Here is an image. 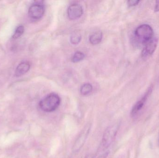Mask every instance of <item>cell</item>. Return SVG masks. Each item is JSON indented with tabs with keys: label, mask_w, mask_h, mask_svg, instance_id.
Returning a JSON list of instances; mask_svg holds the SVG:
<instances>
[{
	"label": "cell",
	"mask_w": 159,
	"mask_h": 158,
	"mask_svg": "<svg viewBox=\"0 0 159 158\" xmlns=\"http://www.w3.org/2000/svg\"><path fill=\"white\" fill-rule=\"evenodd\" d=\"M158 40L157 38L154 37L150 41L145 44L144 47L142 52V56L146 58L150 56L154 53L157 46Z\"/></svg>",
	"instance_id": "ba28073f"
},
{
	"label": "cell",
	"mask_w": 159,
	"mask_h": 158,
	"mask_svg": "<svg viewBox=\"0 0 159 158\" xmlns=\"http://www.w3.org/2000/svg\"><path fill=\"white\" fill-rule=\"evenodd\" d=\"M85 58V55L84 53L81 52H76L72 57L71 61L73 63H78L83 60Z\"/></svg>",
	"instance_id": "7c38bea8"
},
{
	"label": "cell",
	"mask_w": 159,
	"mask_h": 158,
	"mask_svg": "<svg viewBox=\"0 0 159 158\" xmlns=\"http://www.w3.org/2000/svg\"><path fill=\"white\" fill-rule=\"evenodd\" d=\"M108 154H109V152L106 151V152H104L102 154H101V155H99L98 157L95 158H106L107 157Z\"/></svg>",
	"instance_id": "2e32d148"
},
{
	"label": "cell",
	"mask_w": 159,
	"mask_h": 158,
	"mask_svg": "<svg viewBox=\"0 0 159 158\" xmlns=\"http://www.w3.org/2000/svg\"><path fill=\"white\" fill-rule=\"evenodd\" d=\"M158 144L159 145V135H158Z\"/></svg>",
	"instance_id": "ac0fdd59"
},
{
	"label": "cell",
	"mask_w": 159,
	"mask_h": 158,
	"mask_svg": "<svg viewBox=\"0 0 159 158\" xmlns=\"http://www.w3.org/2000/svg\"><path fill=\"white\" fill-rule=\"evenodd\" d=\"M118 129V126L117 124L110 125L107 128L102 138V142L98 150V153H101L105 150H107L111 146L115 140Z\"/></svg>",
	"instance_id": "7a4b0ae2"
},
{
	"label": "cell",
	"mask_w": 159,
	"mask_h": 158,
	"mask_svg": "<svg viewBox=\"0 0 159 158\" xmlns=\"http://www.w3.org/2000/svg\"><path fill=\"white\" fill-rule=\"evenodd\" d=\"M140 1L138 0H130L127 2V4L129 6H134L138 4Z\"/></svg>",
	"instance_id": "9a60e30c"
},
{
	"label": "cell",
	"mask_w": 159,
	"mask_h": 158,
	"mask_svg": "<svg viewBox=\"0 0 159 158\" xmlns=\"http://www.w3.org/2000/svg\"><path fill=\"white\" fill-rule=\"evenodd\" d=\"M82 6L78 3H74L69 6L67 10L68 18L70 20L78 19L83 15Z\"/></svg>",
	"instance_id": "52a82bcc"
},
{
	"label": "cell",
	"mask_w": 159,
	"mask_h": 158,
	"mask_svg": "<svg viewBox=\"0 0 159 158\" xmlns=\"http://www.w3.org/2000/svg\"><path fill=\"white\" fill-rule=\"evenodd\" d=\"M30 68V64L28 62H23L20 63L17 66L15 71L16 77H20L29 71Z\"/></svg>",
	"instance_id": "9c48e42d"
},
{
	"label": "cell",
	"mask_w": 159,
	"mask_h": 158,
	"mask_svg": "<svg viewBox=\"0 0 159 158\" xmlns=\"http://www.w3.org/2000/svg\"><path fill=\"white\" fill-rule=\"evenodd\" d=\"M81 40V36L80 33H75L71 36L70 41L72 44L76 45L80 42Z\"/></svg>",
	"instance_id": "4fadbf2b"
},
{
	"label": "cell",
	"mask_w": 159,
	"mask_h": 158,
	"mask_svg": "<svg viewBox=\"0 0 159 158\" xmlns=\"http://www.w3.org/2000/svg\"><path fill=\"white\" fill-rule=\"evenodd\" d=\"M61 102V100L59 96L55 93H52L48 95L39 102V107L42 111L50 113L57 109Z\"/></svg>",
	"instance_id": "6da1fadb"
},
{
	"label": "cell",
	"mask_w": 159,
	"mask_h": 158,
	"mask_svg": "<svg viewBox=\"0 0 159 158\" xmlns=\"http://www.w3.org/2000/svg\"><path fill=\"white\" fill-rule=\"evenodd\" d=\"M102 37L103 34L102 32H95L89 36V41L90 43L93 45H96L101 42Z\"/></svg>",
	"instance_id": "30bf717a"
},
{
	"label": "cell",
	"mask_w": 159,
	"mask_h": 158,
	"mask_svg": "<svg viewBox=\"0 0 159 158\" xmlns=\"http://www.w3.org/2000/svg\"><path fill=\"white\" fill-rule=\"evenodd\" d=\"M154 33L153 28L148 24L139 26L134 32L137 41L144 45L154 38Z\"/></svg>",
	"instance_id": "3957f363"
},
{
	"label": "cell",
	"mask_w": 159,
	"mask_h": 158,
	"mask_svg": "<svg viewBox=\"0 0 159 158\" xmlns=\"http://www.w3.org/2000/svg\"><path fill=\"white\" fill-rule=\"evenodd\" d=\"M45 13V7L42 2H37L30 6L28 14L30 18L38 20L43 17Z\"/></svg>",
	"instance_id": "277c9868"
},
{
	"label": "cell",
	"mask_w": 159,
	"mask_h": 158,
	"mask_svg": "<svg viewBox=\"0 0 159 158\" xmlns=\"http://www.w3.org/2000/svg\"><path fill=\"white\" fill-rule=\"evenodd\" d=\"M152 88H149L144 96L142 97V99L139 100L134 105L131 111L130 115L132 117H136L140 113V111L142 110L144 106V105H145L146 102L147 100L148 96L152 92Z\"/></svg>",
	"instance_id": "8992f818"
},
{
	"label": "cell",
	"mask_w": 159,
	"mask_h": 158,
	"mask_svg": "<svg viewBox=\"0 0 159 158\" xmlns=\"http://www.w3.org/2000/svg\"><path fill=\"white\" fill-rule=\"evenodd\" d=\"M24 27L22 25L18 26L15 30V32L13 35V38L14 39H17L19 38L23 34L24 32Z\"/></svg>",
	"instance_id": "5bb4252c"
},
{
	"label": "cell",
	"mask_w": 159,
	"mask_h": 158,
	"mask_svg": "<svg viewBox=\"0 0 159 158\" xmlns=\"http://www.w3.org/2000/svg\"><path fill=\"white\" fill-rule=\"evenodd\" d=\"M93 86L89 83H86L83 84L80 87V92L83 96H87L90 94L93 91Z\"/></svg>",
	"instance_id": "8fae6325"
},
{
	"label": "cell",
	"mask_w": 159,
	"mask_h": 158,
	"mask_svg": "<svg viewBox=\"0 0 159 158\" xmlns=\"http://www.w3.org/2000/svg\"><path fill=\"white\" fill-rule=\"evenodd\" d=\"M90 130L91 127L90 125H87L82 130L75 143L73 148L74 152L76 153L82 148L89 136Z\"/></svg>",
	"instance_id": "5b68a950"
},
{
	"label": "cell",
	"mask_w": 159,
	"mask_h": 158,
	"mask_svg": "<svg viewBox=\"0 0 159 158\" xmlns=\"http://www.w3.org/2000/svg\"><path fill=\"white\" fill-rule=\"evenodd\" d=\"M154 11L155 12H159V1L156 2V5H155Z\"/></svg>",
	"instance_id": "e0dca14e"
}]
</instances>
